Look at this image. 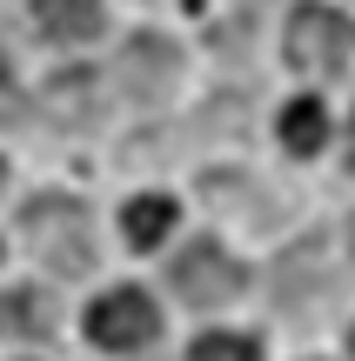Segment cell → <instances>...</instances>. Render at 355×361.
I'll return each mask as SVG.
<instances>
[{"label": "cell", "instance_id": "1", "mask_svg": "<svg viewBox=\"0 0 355 361\" xmlns=\"http://www.w3.org/2000/svg\"><path fill=\"white\" fill-rule=\"evenodd\" d=\"M27 241H34V255L47 261L54 274H80L94 261V221L80 201H67V194H34L20 214Z\"/></svg>", "mask_w": 355, "mask_h": 361}, {"label": "cell", "instance_id": "2", "mask_svg": "<svg viewBox=\"0 0 355 361\" xmlns=\"http://www.w3.org/2000/svg\"><path fill=\"white\" fill-rule=\"evenodd\" d=\"M282 54H289L295 74H342L355 54V20L342 7H295L289 34H282Z\"/></svg>", "mask_w": 355, "mask_h": 361}, {"label": "cell", "instance_id": "3", "mask_svg": "<svg viewBox=\"0 0 355 361\" xmlns=\"http://www.w3.org/2000/svg\"><path fill=\"white\" fill-rule=\"evenodd\" d=\"M168 288L188 301V308H215V301H235L241 288H248V268H241V261L228 255V247H215V241H195L181 261H174Z\"/></svg>", "mask_w": 355, "mask_h": 361}, {"label": "cell", "instance_id": "4", "mask_svg": "<svg viewBox=\"0 0 355 361\" xmlns=\"http://www.w3.org/2000/svg\"><path fill=\"white\" fill-rule=\"evenodd\" d=\"M88 335L101 341V348H114V355L148 348V341L161 335V308H155V295H141V288H107V295L88 308Z\"/></svg>", "mask_w": 355, "mask_h": 361}, {"label": "cell", "instance_id": "5", "mask_svg": "<svg viewBox=\"0 0 355 361\" xmlns=\"http://www.w3.org/2000/svg\"><path fill=\"white\" fill-rule=\"evenodd\" d=\"M34 27L61 47L74 40H94L101 34V0H34Z\"/></svg>", "mask_w": 355, "mask_h": 361}, {"label": "cell", "instance_id": "6", "mask_svg": "<svg viewBox=\"0 0 355 361\" xmlns=\"http://www.w3.org/2000/svg\"><path fill=\"white\" fill-rule=\"evenodd\" d=\"M94 107H101V80H94L88 67H67V74L47 80V114L61 121V128H88Z\"/></svg>", "mask_w": 355, "mask_h": 361}, {"label": "cell", "instance_id": "7", "mask_svg": "<svg viewBox=\"0 0 355 361\" xmlns=\"http://www.w3.org/2000/svg\"><path fill=\"white\" fill-rule=\"evenodd\" d=\"M121 234H128V247H155L174 234V201L168 194H134L128 207H121Z\"/></svg>", "mask_w": 355, "mask_h": 361}, {"label": "cell", "instance_id": "8", "mask_svg": "<svg viewBox=\"0 0 355 361\" xmlns=\"http://www.w3.org/2000/svg\"><path fill=\"white\" fill-rule=\"evenodd\" d=\"M322 141H329V114H322V101H289L282 107V147L289 154H322Z\"/></svg>", "mask_w": 355, "mask_h": 361}, {"label": "cell", "instance_id": "9", "mask_svg": "<svg viewBox=\"0 0 355 361\" xmlns=\"http://www.w3.org/2000/svg\"><path fill=\"white\" fill-rule=\"evenodd\" d=\"M128 61L141 67V74L128 80L134 94H161V87L174 80V47H168V40H134V47H128Z\"/></svg>", "mask_w": 355, "mask_h": 361}, {"label": "cell", "instance_id": "10", "mask_svg": "<svg viewBox=\"0 0 355 361\" xmlns=\"http://www.w3.org/2000/svg\"><path fill=\"white\" fill-rule=\"evenodd\" d=\"M0 328H20V335H47V328H54V308H47V295H34V288L7 295V301H0Z\"/></svg>", "mask_w": 355, "mask_h": 361}, {"label": "cell", "instance_id": "11", "mask_svg": "<svg viewBox=\"0 0 355 361\" xmlns=\"http://www.w3.org/2000/svg\"><path fill=\"white\" fill-rule=\"evenodd\" d=\"M195 361H262V348H255L248 335H228V328H222V335H201L195 341Z\"/></svg>", "mask_w": 355, "mask_h": 361}, {"label": "cell", "instance_id": "12", "mask_svg": "<svg viewBox=\"0 0 355 361\" xmlns=\"http://www.w3.org/2000/svg\"><path fill=\"white\" fill-rule=\"evenodd\" d=\"M13 114H20V87H13V74L0 67V121H13Z\"/></svg>", "mask_w": 355, "mask_h": 361}, {"label": "cell", "instance_id": "13", "mask_svg": "<svg viewBox=\"0 0 355 361\" xmlns=\"http://www.w3.org/2000/svg\"><path fill=\"white\" fill-rule=\"evenodd\" d=\"M349 168H355V114H349Z\"/></svg>", "mask_w": 355, "mask_h": 361}, {"label": "cell", "instance_id": "14", "mask_svg": "<svg viewBox=\"0 0 355 361\" xmlns=\"http://www.w3.org/2000/svg\"><path fill=\"white\" fill-rule=\"evenodd\" d=\"M0 180H7V168H0Z\"/></svg>", "mask_w": 355, "mask_h": 361}, {"label": "cell", "instance_id": "15", "mask_svg": "<svg viewBox=\"0 0 355 361\" xmlns=\"http://www.w3.org/2000/svg\"><path fill=\"white\" fill-rule=\"evenodd\" d=\"M349 234H355V221H349Z\"/></svg>", "mask_w": 355, "mask_h": 361}, {"label": "cell", "instance_id": "16", "mask_svg": "<svg viewBox=\"0 0 355 361\" xmlns=\"http://www.w3.org/2000/svg\"><path fill=\"white\" fill-rule=\"evenodd\" d=\"M349 341H355V335H349Z\"/></svg>", "mask_w": 355, "mask_h": 361}]
</instances>
